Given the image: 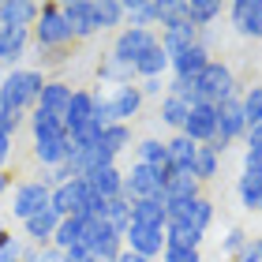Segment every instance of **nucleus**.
<instances>
[{"label": "nucleus", "mask_w": 262, "mask_h": 262, "mask_svg": "<svg viewBox=\"0 0 262 262\" xmlns=\"http://www.w3.org/2000/svg\"><path fill=\"white\" fill-rule=\"evenodd\" d=\"M45 79L49 75H45L41 68H15V71H8L4 86H0V105H4V109H19V113L38 109Z\"/></svg>", "instance_id": "obj_1"}, {"label": "nucleus", "mask_w": 262, "mask_h": 262, "mask_svg": "<svg viewBox=\"0 0 262 262\" xmlns=\"http://www.w3.org/2000/svg\"><path fill=\"white\" fill-rule=\"evenodd\" d=\"M30 38L38 45V53H71V45H75L60 4H41V15L30 27Z\"/></svg>", "instance_id": "obj_2"}, {"label": "nucleus", "mask_w": 262, "mask_h": 262, "mask_svg": "<svg viewBox=\"0 0 262 262\" xmlns=\"http://www.w3.org/2000/svg\"><path fill=\"white\" fill-rule=\"evenodd\" d=\"M195 86H199V101H210V105H221V101H229L240 94V86H236V71L225 64V60H213L202 68V75L195 79Z\"/></svg>", "instance_id": "obj_3"}, {"label": "nucleus", "mask_w": 262, "mask_h": 262, "mask_svg": "<svg viewBox=\"0 0 262 262\" xmlns=\"http://www.w3.org/2000/svg\"><path fill=\"white\" fill-rule=\"evenodd\" d=\"M49 195H53V187L45 180H19L15 187H11V206H8L11 217L23 225L27 217H34L38 210L49 206Z\"/></svg>", "instance_id": "obj_4"}, {"label": "nucleus", "mask_w": 262, "mask_h": 262, "mask_svg": "<svg viewBox=\"0 0 262 262\" xmlns=\"http://www.w3.org/2000/svg\"><path fill=\"white\" fill-rule=\"evenodd\" d=\"M158 45V34L154 30H142V27H120L113 34V45H109V53L116 56V60H124V64H131L135 68V60L146 49H154Z\"/></svg>", "instance_id": "obj_5"}, {"label": "nucleus", "mask_w": 262, "mask_h": 262, "mask_svg": "<svg viewBox=\"0 0 262 262\" xmlns=\"http://www.w3.org/2000/svg\"><path fill=\"white\" fill-rule=\"evenodd\" d=\"M165 195V180L158 169H150V165H139L131 161V169L124 172V199L139 202V199H158Z\"/></svg>", "instance_id": "obj_6"}, {"label": "nucleus", "mask_w": 262, "mask_h": 262, "mask_svg": "<svg viewBox=\"0 0 262 262\" xmlns=\"http://www.w3.org/2000/svg\"><path fill=\"white\" fill-rule=\"evenodd\" d=\"M90 195H94V191H90V184H86V180H71V184L53 187L49 206L60 213V217H82V210H86Z\"/></svg>", "instance_id": "obj_7"}, {"label": "nucleus", "mask_w": 262, "mask_h": 262, "mask_svg": "<svg viewBox=\"0 0 262 262\" xmlns=\"http://www.w3.org/2000/svg\"><path fill=\"white\" fill-rule=\"evenodd\" d=\"M158 41H161V49L169 53V60L172 56H180L184 49H191V45H199V27L187 15H180V19H169L165 27L158 30Z\"/></svg>", "instance_id": "obj_8"}, {"label": "nucleus", "mask_w": 262, "mask_h": 262, "mask_svg": "<svg viewBox=\"0 0 262 262\" xmlns=\"http://www.w3.org/2000/svg\"><path fill=\"white\" fill-rule=\"evenodd\" d=\"M180 135H187L191 142H199V146H206V142L217 135V105L210 101H195L191 113H187V124Z\"/></svg>", "instance_id": "obj_9"}, {"label": "nucleus", "mask_w": 262, "mask_h": 262, "mask_svg": "<svg viewBox=\"0 0 262 262\" xmlns=\"http://www.w3.org/2000/svg\"><path fill=\"white\" fill-rule=\"evenodd\" d=\"M30 45H34V38H30L27 27H4V30H0V64H4L8 71L23 68Z\"/></svg>", "instance_id": "obj_10"}, {"label": "nucleus", "mask_w": 262, "mask_h": 262, "mask_svg": "<svg viewBox=\"0 0 262 262\" xmlns=\"http://www.w3.org/2000/svg\"><path fill=\"white\" fill-rule=\"evenodd\" d=\"M124 247L127 251H135L139 258H161L165 251V229H146V225H131V229L124 232Z\"/></svg>", "instance_id": "obj_11"}, {"label": "nucleus", "mask_w": 262, "mask_h": 262, "mask_svg": "<svg viewBox=\"0 0 262 262\" xmlns=\"http://www.w3.org/2000/svg\"><path fill=\"white\" fill-rule=\"evenodd\" d=\"M217 135L229 142V146H232V142H244V139H247V116H244L240 94L217 105Z\"/></svg>", "instance_id": "obj_12"}, {"label": "nucleus", "mask_w": 262, "mask_h": 262, "mask_svg": "<svg viewBox=\"0 0 262 262\" xmlns=\"http://www.w3.org/2000/svg\"><path fill=\"white\" fill-rule=\"evenodd\" d=\"M105 98H109V109H113V116H116V124H131V120L142 113V105H146L139 82H131V86H116V90H105Z\"/></svg>", "instance_id": "obj_13"}, {"label": "nucleus", "mask_w": 262, "mask_h": 262, "mask_svg": "<svg viewBox=\"0 0 262 262\" xmlns=\"http://www.w3.org/2000/svg\"><path fill=\"white\" fill-rule=\"evenodd\" d=\"M229 23L240 38H262V0H236V4H229Z\"/></svg>", "instance_id": "obj_14"}, {"label": "nucleus", "mask_w": 262, "mask_h": 262, "mask_svg": "<svg viewBox=\"0 0 262 262\" xmlns=\"http://www.w3.org/2000/svg\"><path fill=\"white\" fill-rule=\"evenodd\" d=\"M60 11H64L68 30H71V38H75V41H90L94 34H98V23H94L90 0H64Z\"/></svg>", "instance_id": "obj_15"}, {"label": "nucleus", "mask_w": 262, "mask_h": 262, "mask_svg": "<svg viewBox=\"0 0 262 262\" xmlns=\"http://www.w3.org/2000/svg\"><path fill=\"white\" fill-rule=\"evenodd\" d=\"M56 225H60V213H56L53 206H45V210L34 213V217L23 221V240L34 244V247H53Z\"/></svg>", "instance_id": "obj_16"}, {"label": "nucleus", "mask_w": 262, "mask_h": 262, "mask_svg": "<svg viewBox=\"0 0 262 262\" xmlns=\"http://www.w3.org/2000/svg\"><path fill=\"white\" fill-rule=\"evenodd\" d=\"M71 94H75V86H71L68 79H45L38 109H45V113H53V116H60V120H64V113L71 105Z\"/></svg>", "instance_id": "obj_17"}, {"label": "nucleus", "mask_w": 262, "mask_h": 262, "mask_svg": "<svg viewBox=\"0 0 262 262\" xmlns=\"http://www.w3.org/2000/svg\"><path fill=\"white\" fill-rule=\"evenodd\" d=\"M94 120V90L86 86H75V94H71V105H68V113H64V127H68V135H75L79 127H86Z\"/></svg>", "instance_id": "obj_18"}, {"label": "nucleus", "mask_w": 262, "mask_h": 262, "mask_svg": "<svg viewBox=\"0 0 262 262\" xmlns=\"http://www.w3.org/2000/svg\"><path fill=\"white\" fill-rule=\"evenodd\" d=\"M41 15V4L34 0H0V27H34Z\"/></svg>", "instance_id": "obj_19"}, {"label": "nucleus", "mask_w": 262, "mask_h": 262, "mask_svg": "<svg viewBox=\"0 0 262 262\" xmlns=\"http://www.w3.org/2000/svg\"><path fill=\"white\" fill-rule=\"evenodd\" d=\"M165 195L158 199H139L131 202V225H146V229H165L169 225V213H165Z\"/></svg>", "instance_id": "obj_20"}, {"label": "nucleus", "mask_w": 262, "mask_h": 262, "mask_svg": "<svg viewBox=\"0 0 262 262\" xmlns=\"http://www.w3.org/2000/svg\"><path fill=\"white\" fill-rule=\"evenodd\" d=\"M98 79H101V86H131V82H139L135 79V68L124 64V60H116L113 53H101V60H98Z\"/></svg>", "instance_id": "obj_21"}, {"label": "nucleus", "mask_w": 262, "mask_h": 262, "mask_svg": "<svg viewBox=\"0 0 262 262\" xmlns=\"http://www.w3.org/2000/svg\"><path fill=\"white\" fill-rule=\"evenodd\" d=\"M82 180L90 184V191L94 195H101V199H116V195H124V169L120 165H109V169H94L86 172Z\"/></svg>", "instance_id": "obj_22"}, {"label": "nucleus", "mask_w": 262, "mask_h": 262, "mask_svg": "<svg viewBox=\"0 0 262 262\" xmlns=\"http://www.w3.org/2000/svg\"><path fill=\"white\" fill-rule=\"evenodd\" d=\"M169 71H172V60H169V53L161 49V41L154 45V49H146L135 60V79H169Z\"/></svg>", "instance_id": "obj_23"}, {"label": "nucleus", "mask_w": 262, "mask_h": 262, "mask_svg": "<svg viewBox=\"0 0 262 262\" xmlns=\"http://www.w3.org/2000/svg\"><path fill=\"white\" fill-rule=\"evenodd\" d=\"M213 60L210 49H202V45H191V49H184L180 56H172V71L169 75H180V79H199L202 68Z\"/></svg>", "instance_id": "obj_24"}, {"label": "nucleus", "mask_w": 262, "mask_h": 262, "mask_svg": "<svg viewBox=\"0 0 262 262\" xmlns=\"http://www.w3.org/2000/svg\"><path fill=\"white\" fill-rule=\"evenodd\" d=\"M34 146V161L41 165V169H56V165L68 161V135L60 139H30Z\"/></svg>", "instance_id": "obj_25"}, {"label": "nucleus", "mask_w": 262, "mask_h": 262, "mask_svg": "<svg viewBox=\"0 0 262 262\" xmlns=\"http://www.w3.org/2000/svg\"><path fill=\"white\" fill-rule=\"evenodd\" d=\"M165 146H169V165H172L176 172H191L195 169L199 142H191L187 135H172V139H165Z\"/></svg>", "instance_id": "obj_26"}, {"label": "nucleus", "mask_w": 262, "mask_h": 262, "mask_svg": "<svg viewBox=\"0 0 262 262\" xmlns=\"http://www.w3.org/2000/svg\"><path fill=\"white\" fill-rule=\"evenodd\" d=\"M187 113H191V105L180 101V98H172V94H165V98L158 101V120L172 131V135H180L184 124H187Z\"/></svg>", "instance_id": "obj_27"}, {"label": "nucleus", "mask_w": 262, "mask_h": 262, "mask_svg": "<svg viewBox=\"0 0 262 262\" xmlns=\"http://www.w3.org/2000/svg\"><path fill=\"white\" fill-rule=\"evenodd\" d=\"M236 199H240V206L247 213H262V172H240Z\"/></svg>", "instance_id": "obj_28"}, {"label": "nucleus", "mask_w": 262, "mask_h": 262, "mask_svg": "<svg viewBox=\"0 0 262 262\" xmlns=\"http://www.w3.org/2000/svg\"><path fill=\"white\" fill-rule=\"evenodd\" d=\"M27 127H30V139H60V135H68L64 120L53 116V113H45V109H30Z\"/></svg>", "instance_id": "obj_29"}, {"label": "nucleus", "mask_w": 262, "mask_h": 262, "mask_svg": "<svg viewBox=\"0 0 262 262\" xmlns=\"http://www.w3.org/2000/svg\"><path fill=\"white\" fill-rule=\"evenodd\" d=\"M94 8V23H98V34L105 30H120L124 27V0H90Z\"/></svg>", "instance_id": "obj_30"}, {"label": "nucleus", "mask_w": 262, "mask_h": 262, "mask_svg": "<svg viewBox=\"0 0 262 262\" xmlns=\"http://www.w3.org/2000/svg\"><path fill=\"white\" fill-rule=\"evenodd\" d=\"M202 187L206 184H199L195 180V172H176L165 180V199H202Z\"/></svg>", "instance_id": "obj_31"}, {"label": "nucleus", "mask_w": 262, "mask_h": 262, "mask_svg": "<svg viewBox=\"0 0 262 262\" xmlns=\"http://www.w3.org/2000/svg\"><path fill=\"white\" fill-rule=\"evenodd\" d=\"M101 146L113 154V158H120L124 150L135 146V135H131V124H109L101 131Z\"/></svg>", "instance_id": "obj_32"}, {"label": "nucleus", "mask_w": 262, "mask_h": 262, "mask_svg": "<svg viewBox=\"0 0 262 262\" xmlns=\"http://www.w3.org/2000/svg\"><path fill=\"white\" fill-rule=\"evenodd\" d=\"M79 244H82V217H60L53 247L56 251H71V247H79Z\"/></svg>", "instance_id": "obj_33"}, {"label": "nucleus", "mask_w": 262, "mask_h": 262, "mask_svg": "<svg viewBox=\"0 0 262 262\" xmlns=\"http://www.w3.org/2000/svg\"><path fill=\"white\" fill-rule=\"evenodd\" d=\"M187 19H191L199 30H206L221 19V4L217 0H187Z\"/></svg>", "instance_id": "obj_34"}, {"label": "nucleus", "mask_w": 262, "mask_h": 262, "mask_svg": "<svg viewBox=\"0 0 262 262\" xmlns=\"http://www.w3.org/2000/svg\"><path fill=\"white\" fill-rule=\"evenodd\" d=\"M195 180L199 184H210V180H217V172H221V158L213 154L210 146H199V158H195Z\"/></svg>", "instance_id": "obj_35"}, {"label": "nucleus", "mask_w": 262, "mask_h": 262, "mask_svg": "<svg viewBox=\"0 0 262 262\" xmlns=\"http://www.w3.org/2000/svg\"><path fill=\"white\" fill-rule=\"evenodd\" d=\"M165 247H202V232L191 225H165Z\"/></svg>", "instance_id": "obj_36"}, {"label": "nucleus", "mask_w": 262, "mask_h": 262, "mask_svg": "<svg viewBox=\"0 0 262 262\" xmlns=\"http://www.w3.org/2000/svg\"><path fill=\"white\" fill-rule=\"evenodd\" d=\"M113 225V232H127L131 229V199H124V195H116V199H109V217H105Z\"/></svg>", "instance_id": "obj_37"}, {"label": "nucleus", "mask_w": 262, "mask_h": 262, "mask_svg": "<svg viewBox=\"0 0 262 262\" xmlns=\"http://www.w3.org/2000/svg\"><path fill=\"white\" fill-rule=\"evenodd\" d=\"M240 105H244V116H247V131L258 127L262 124V86H258V82L240 94Z\"/></svg>", "instance_id": "obj_38"}, {"label": "nucleus", "mask_w": 262, "mask_h": 262, "mask_svg": "<svg viewBox=\"0 0 262 262\" xmlns=\"http://www.w3.org/2000/svg\"><path fill=\"white\" fill-rule=\"evenodd\" d=\"M187 225H191L195 232H202V236H206V229L213 225V199H210V195L195 199V206H191V221H187Z\"/></svg>", "instance_id": "obj_39"}, {"label": "nucleus", "mask_w": 262, "mask_h": 262, "mask_svg": "<svg viewBox=\"0 0 262 262\" xmlns=\"http://www.w3.org/2000/svg\"><path fill=\"white\" fill-rule=\"evenodd\" d=\"M247 240H251V236H247V232L240 229V225H232V229L225 232V240H221V255L232 262V258H236V255H240L244 247H247Z\"/></svg>", "instance_id": "obj_40"}, {"label": "nucleus", "mask_w": 262, "mask_h": 262, "mask_svg": "<svg viewBox=\"0 0 262 262\" xmlns=\"http://www.w3.org/2000/svg\"><path fill=\"white\" fill-rule=\"evenodd\" d=\"M169 94H172V98H180V101H187V105H195V101H199V86H195V79L169 75Z\"/></svg>", "instance_id": "obj_41"}, {"label": "nucleus", "mask_w": 262, "mask_h": 262, "mask_svg": "<svg viewBox=\"0 0 262 262\" xmlns=\"http://www.w3.org/2000/svg\"><path fill=\"white\" fill-rule=\"evenodd\" d=\"M27 116H30V113H19V109H4V105H0V131L15 135L19 127H27Z\"/></svg>", "instance_id": "obj_42"}, {"label": "nucleus", "mask_w": 262, "mask_h": 262, "mask_svg": "<svg viewBox=\"0 0 262 262\" xmlns=\"http://www.w3.org/2000/svg\"><path fill=\"white\" fill-rule=\"evenodd\" d=\"M161 262H202V251L199 247H165Z\"/></svg>", "instance_id": "obj_43"}, {"label": "nucleus", "mask_w": 262, "mask_h": 262, "mask_svg": "<svg viewBox=\"0 0 262 262\" xmlns=\"http://www.w3.org/2000/svg\"><path fill=\"white\" fill-rule=\"evenodd\" d=\"M139 90H142V98H146V101H161L165 94H169V79H142Z\"/></svg>", "instance_id": "obj_44"}, {"label": "nucleus", "mask_w": 262, "mask_h": 262, "mask_svg": "<svg viewBox=\"0 0 262 262\" xmlns=\"http://www.w3.org/2000/svg\"><path fill=\"white\" fill-rule=\"evenodd\" d=\"M11 154H15V135L0 131V172H8V161H11Z\"/></svg>", "instance_id": "obj_45"}, {"label": "nucleus", "mask_w": 262, "mask_h": 262, "mask_svg": "<svg viewBox=\"0 0 262 262\" xmlns=\"http://www.w3.org/2000/svg\"><path fill=\"white\" fill-rule=\"evenodd\" d=\"M244 172H262V146H244Z\"/></svg>", "instance_id": "obj_46"}, {"label": "nucleus", "mask_w": 262, "mask_h": 262, "mask_svg": "<svg viewBox=\"0 0 262 262\" xmlns=\"http://www.w3.org/2000/svg\"><path fill=\"white\" fill-rule=\"evenodd\" d=\"M0 262H23V236H11V244L0 247Z\"/></svg>", "instance_id": "obj_47"}, {"label": "nucleus", "mask_w": 262, "mask_h": 262, "mask_svg": "<svg viewBox=\"0 0 262 262\" xmlns=\"http://www.w3.org/2000/svg\"><path fill=\"white\" fill-rule=\"evenodd\" d=\"M64 258V251H56V247H41L38 251V262H60Z\"/></svg>", "instance_id": "obj_48"}, {"label": "nucleus", "mask_w": 262, "mask_h": 262, "mask_svg": "<svg viewBox=\"0 0 262 262\" xmlns=\"http://www.w3.org/2000/svg\"><path fill=\"white\" fill-rule=\"evenodd\" d=\"M116 262H146V258H139L135 251H127V247H124V251H120V255H116Z\"/></svg>", "instance_id": "obj_49"}, {"label": "nucleus", "mask_w": 262, "mask_h": 262, "mask_svg": "<svg viewBox=\"0 0 262 262\" xmlns=\"http://www.w3.org/2000/svg\"><path fill=\"white\" fill-rule=\"evenodd\" d=\"M11 191V172H0V199Z\"/></svg>", "instance_id": "obj_50"}, {"label": "nucleus", "mask_w": 262, "mask_h": 262, "mask_svg": "<svg viewBox=\"0 0 262 262\" xmlns=\"http://www.w3.org/2000/svg\"><path fill=\"white\" fill-rule=\"evenodd\" d=\"M0 30H4V27H0Z\"/></svg>", "instance_id": "obj_51"}]
</instances>
